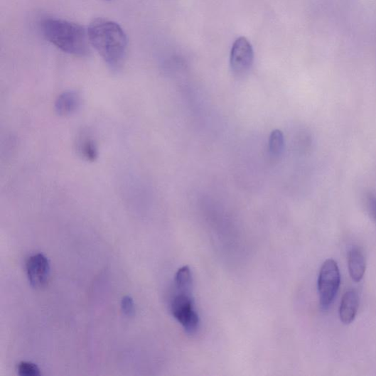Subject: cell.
<instances>
[{"label":"cell","mask_w":376,"mask_h":376,"mask_svg":"<svg viewBox=\"0 0 376 376\" xmlns=\"http://www.w3.org/2000/svg\"><path fill=\"white\" fill-rule=\"evenodd\" d=\"M29 281L34 289H41L47 284L50 274L48 259L38 254L29 258L26 264Z\"/></svg>","instance_id":"obj_6"},{"label":"cell","mask_w":376,"mask_h":376,"mask_svg":"<svg viewBox=\"0 0 376 376\" xmlns=\"http://www.w3.org/2000/svg\"><path fill=\"white\" fill-rule=\"evenodd\" d=\"M18 372L21 376H39L41 372L35 364L28 362H21L18 366Z\"/></svg>","instance_id":"obj_12"},{"label":"cell","mask_w":376,"mask_h":376,"mask_svg":"<svg viewBox=\"0 0 376 376\" xmlns=\"http://www.w3.org/2000/svg\"><path fill=\"white\" fill-rule=\"evenodd\" d=\"M360 298L353 290L348 291L343 296L340 306V318L344 324H350L355 321L359 308Z\"/></svg>","instance_id":"obj_8"},{"label":"cell","mask_w":376,"mask_h":376,"mask_svg":"<svg viewBox=\"0 0 376 376\" xmlns=\"http://www.w3.org/2000/svg\"><path fill=\"white\" fill-rule=\"evenodd\" d=\"M77 150L80 156L87 161L94 162L99 156L95 141L87 136H82L77 144Z\"/></svg>","instance_id":"obj_10"},{"label":"cell","mask_w":376,"mask_h":376,"mask_svg":"<svg viewBox=\"0 0 376 376\" xmlns=\"http://www.w3.org/2000/svg\"><path fill=\"white\" fill-rule=\"evenodd\" d=\"M254 50L251 43L245 37L235 41L230 56L231 69L238 76L247 74L254 63Z\"/></svg>","instance_id":"obj_5"},{"label":"cell","mask_w":376,"mask_h":376,"mask_svg":"<svg viewBox=\"0 0 376 376\" xmlns=\"http://www.w3.org/2000/svg\"><path fill=\"white\" fill-rule=\"evenodd\" d=\"M40 28L44 38L63 53L83 57L90 52L87 31L68 20L43 18Z\"/></svg>","instance_id":"obj_2"},{"label":"cell","mask_w":376,"mask_h":376,"mask_svg":"<svg viewBox=\"0 0 376 376\" xmlns=\"http://www.w3.org/2000/svg\"><path fill=\"white\" fill-rule=\"evenodd\" d=\"M340 272L337 262L327 259L320 271L318 286L320 304L323 308H328L333 302L340 289Z\"/></svg>","instance_id":"obj_4"},{"label":"cell","mask_w":376,"mask_h":376,"mask_svg":"<svg viewBox=\"0 0 376 376\" xmlns=\"http://www.w3.org/2000/svg\"><path fill=\"white\" fill-rule=\"evenodd\" d=\"M348 270L351 279L360 282L364 277L366 262L362 252L358 247H353L348 254Z\"/></svg>","instance_id":"obj_9"},{"label":"cell","mask_w":376,"mask_h":376,"mask_svg":"<svg viewBox=\"0 0 376 376\" xmlns=\"http://www.w3.org/2000/svg\"><path fill=\"white\" fill-rule=\"evenodd\" d=\"M87 31L90 43L109 68L119 70L125 59L128 46L123 28L114 21L100 18L92 22Z\"/></svg>","instance_id":"obj_1"},{"label":"cell","mask_w":376,"mask_h":376,"mask_svg":"<svg viewBox=\"0 0 376 376\" xmlns=\"http://www.w3.org/2000/svg\"><path fill=\"white\" fill-rule=\"evenodd\" d=\"M367 204L369 213L376 222V196L370 193L367 195Z\"/></svg>","instance_id":"obj_14"},{"label":"cell","mask_w":376,"mask_h":376,"mask_svg":"<svg viewBox=\"0 0 376 376\" xmlns=\"http://www.w3.org/2000/svg\"><path fill=\"white\" fill-rule=\"evenodd\" d=\"M81 104L80 95L72 91L65 92L60 95L55 102L56 114L63 117L75 114Z\"/></svg>","instance_id":"obj_7"},{"label":"cell","mask_w":376,"mask_h":376,"mask_svg":"<svg viewBox=\"0 0 376 376\" xmlns=\"http://www.w3.org/2000/svg\"><path fill=\"white\" fill-rule=\"evenodd\" d=\"M173 289L171 312L187 333L194 334L198 328L199 317L195 308L192 273L188 267H184L176 272Z\"/></svg>","instance_id":"obj_3"},{"label":"cell","mask_w":376,"mask_h":376,"mask_svg":"<svg viewBox=\"0 0 376 376\" xmlns=\"http://www.w3.org/2000/svg\"><path fill=\"white\" fill-rule=\"evenodd\" d=\"M122 311L128 316L135 314V304L134 300L129 296H125L122 301Z\"/></svg>","instance_id":"obj_13"},{"label":"cell","mask_w":376,"mask_h":376,"mask_svg":"<svg viewBox=\"0 0 376 376\" xmlns=\"http://www.w3.org/2000/svg\"><path fill=\"white\" fill-rule=\"evenodd\" d=\"M269 151L272 156H281L284 148V139L282 131L276 129L272 132L269 138Z\"/></svg>","instance_id":"obj_11"}]
</instances>
